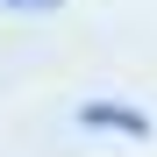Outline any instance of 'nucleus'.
Masks as SVG:
<instances>
[{
	"instance_id": "1",
	"label": "nucleus",
	"mask_w": 157,
	"mask_h": 157,
	"mask_svg": "<svg viewBox=\"0 0 157 157\" xmlns=\"http://www.w3.org/2000/svg\"><path fill=\"white\" fill-rule=\"evenodd\" d=\"M78 121L86 128H107V136H150V114L143 107H121V100H86V107H78Z\"/></svg>"
},
{
	"instance_id": "2",
	"label": "nucleus",
	"mask_w": 157,
	"mask_h": 157,
	"mask_svg": "<svg viewBox=\"0 0 157 157\" xmlns=\"http://www.w3.org/2000/svg\"><path fill=\"white\" fill-rule=\"evenodd\" d=\"M7 7H21V14H50V7H64V0H7Z\"/></svg>"
}]
</instances>
